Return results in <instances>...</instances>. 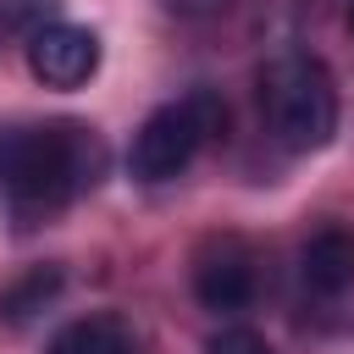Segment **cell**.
Listing matches in <instances>:
<instances>
[{
  "mask_svg": "<svg viewBox=\"0 0 354 354\" xmlns=\"http://www.w3.org/2000/svg\"><path fill=\"white\" fill-rule=\"evenodd\" d=\"M260 293V266H254V249L232 232L210 238L199 254H194V299L216 315H232L243 310L249 299Z\"/></svg>",
  "mask_w": 354,
  "mask_h": 354,
  "instance_id": "cell-4",
  "label": "cell"
},
{
  "mask_svg": "<svg viewBox=\"0 0 354 354\" xmlns=\"http://www.w3.org/2000/svg\"><path fill=\"white\" fill-rule=\"evenodd\" d=\"M171 17H216V11H227L232 0H160Z\"/></svg>",
  "mask_w": 354,
  "mask_h": 354,
  "instance_id": "cell-10",
  "label": "cell"
},
{
  "mask_svg": "<svg viewBox=\"0 0 354 354\" xmlns=\"http://www.w3.org/2000/svg\"><path fill=\"white\" fill-rule=\"evenodd\" d=\"M105 138L88 122H6L0 127V199L33 221L83 199L105 177Z\"/></svg>",
  "mask_w": 354,
  "mask_h": 354,
  "instance_id": "cell-1",
  "label": "cell"
},
{
  "mask_svg": "<svg viewBox=\"0 0 354 354\" xmlns=\"http://www.w3.org/2000/svg\"><path fill=\"white\" fill-rule=\"evenodd\" d=\"M44 354H138V337L122 315H77L44 343Z\"/></svg>",
  "mask_w": 354,
  "mask_h": 354,
  "instance_id": "cell-7",
  "label": "cell"
},
{
  "mask_svg": "<svg viewBox=\"0 0 354 354\" xmlns=\"http://www.w3.org/2000/svg\"><path fill=\"white\" fill-rule=\"evenodd\" d=\"M348 28H354V11H348Z\"/></svg>",
  "mask_w": 354,
  "mask_h": 354,
  "instance_id": "cell-11",
  "label": "cell"
},
{
  "mask_svg": "<svg viewBox=\"0 0 354 354\" xmlns=\"http://www.w3.org/2000/svg\"><path fill=\"white\" fill-rule=\"evenodd\" d=\"M299 277L310 293L337 299L354 288V227H321L315 238H304L299 249Z\"/></svg>",
  "mask_w": 354,
  "mask_h": 354,
  "instance_id": "cell-6",
  "label": "cell"
},
{
  "mask_svg": "<svg viewBox=\"0 0 354 354\" xmlns=\"http://www.w3.org/2000/svg\"><path fill=\"white\" fill-rule=\"evenodd\" d=\"M205 354H277V348H271L266 332H254V326H221V332L205 343Z\"/></svg>",
  "mask_w": 354,
  "mask_h": 354,
  "instance_id": "cell-9",
  "label": "cell"
},
{
  "mask_svg": "<svg viewBox=\"0 0 354 354\" xmlns=\"http://www.w3.org/2000/svg\"><path fill=\"white\" fill-rule=\"evenodd\" d=\"M337 83L326 72L321 55H304V50H282L266 61L260 72V116L271 127V138L293 155H310V149H326L332 133H337Z\"/></svg>",
  "mask_w": 354,
  "mask_h": 354,
  "instance_id": "cell-2",
  "label": "cell"
},
{
  "mask_svg": "<svg viewBox=\"0 0 354 354\" xmlns=\"http://www.w3.org/2000/svg\"><path fill=\"white\" fill-rule=\"evenodd\" d=\"M55 293H61V271H55V266H33L22 282H11V288H6L0 310H6L11 321H28V315H39Z\"/></svg>",
  "mask_w": 354,
  "mask_h": 354,
  "instance_id": "cell-8",
  "label": "cell"
},
{
  "mask_svg": "<svg viewBox=\"0 0 354 354\" xmlns=\"http://www.w3.org/2000/svg\"><path fill=\"white\" fill-rule=\"evenodd\" d=\"M227 133V100L216 88H188L183 100L171 105H155L138 133H133V149H127V171L138 183H171L205 144H216Z\"/></svg>",
  "mask_w": 354,
  "mask_h": 354,
  "instance_id": "cell-3",
  "label": "cell"
},
{
  "mask_svg": "<svg viewBox=\"0 0 354 354\" xmlns=\"http://www.w3.org/2000/svg\"><path fill=\"white\" fill-rule=\"evenodd\" d=\"M100 33L83 22H44L28 33V72L44 88H83L100 72Z\"/></svg>",
  "mask_w": 354,
  "mask_h": 354,
  "instance_id": "cell-5",
  "label": "cell"
}]
</instances>
